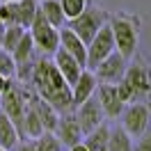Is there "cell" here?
<instances>
[{
  "mask_svg": "<svg viewBox=\"0 0 151 151\" xmlns=\"http://www.w3.org/2000/svg\"><path fill=\"white\" fill-rule=\"evenodd\" d=\"M0 151H5V149H0Z\"/></svg>",
  "mask_w": 151,
  "mask_h": 151,
  "instance_id": "34",
  "label": "cell"
},
{
  "mask_svg": "<svg viewBox=\"0 0 151 151\" xmlns=\"http://www.w3.org/2000/svg\"><path fill=\"white\" fill-rule=\"evenodd\" d=\"M12 80H14V78H5V76H0V94H2V92H5L7 87H9Z\"/></svg>",
  "mask_w": 151,
  "mask_h": 151,
  "instance_id": "30",
  "label": "cell"
},
{
  "mask_svg": "<svg viewBox=\"0 0 151 151\" xmlns=\"http://www.w3.org/2000/svg\"><path fill=\"white\" fill-rule=\"evenodd\" d=\"M0 23L2 25H19L16 2H0Z\"/></svg>",
  "mask_w": 151,
  "mask_h": 151,
  "instance_id": "26",
  "label": "cell"
},
{
  "mask_svg": "<svg viewBox=\"0 0 151 151\" xmlns=\"http://www.w3.org/2000/svg\"><path fill=\"white\" fill-rule=\"evenodd\" d=\"M28 32L32 37V41H35V48L41 50L44 55H53L60 48V30L53 28L39 12L35 16V21H32V25L28 28Z\"/></svg>",
  "mask_w": 151,
  "mask_h": 151,
  "instance_id": "5",
  "label": "cell"
},
{
  "mask_svg": "<svg viewBox=\"0 0 151 151\" xmlns=\"http://www.w3.org/2000/svg\"><path fill=\"white\" fill-rule=\"evenodd\" d=\"M39 12V0H16V16H19V25L28 30L32 21Z\"/></svg>",
  "mask_w": 151,
  "mask_h": 151,
  "instance_id": "20",
  "label": "cell"
},
{
  "mask_svg": "<svg viewBox=\"0 0 151 151\" xmlns=\"http://www.w3.org/2000/svg\"><path fill=\"white\" fill-rule=\"evenodd\" d=\"M96 85H99V80H96L94 71L83 69V73L78 76V78H76V83L71 85V99H73V108H76V105H80L83 101H87L89 96H94Z\"/></svg>",
  "mask_w": 151,
  "mask_h": 151,
  "instance_id": "12",
  "label": "cell"
},
{
  "mask_svg": "<svg viewBox=\"0 0 151 151\" xmlns=\"http://www.w3.org/2000/svg\"><path fill=\"white\" fill-rule=\"evenodd\" d=\"M2 35H5V25L0 23V48H2Z\"/></svg>",
  "mask_w": 151,
  "mask_h": 151,
  "instance_id": "32",
  "label": "cell"
},
{
  "mask_svg": "<svg viewBox=\"0 0 151 151\" xmlns=\"http://www.w3.org/2000/svg\"><path fill=\"white\" fill-rule=\"evenodd\" d=\"M69 151H87V149H85V144L80 142V144H76V147H71V149H69Z\"/></svg>",
  "mask_w": 151,
  "mask_h": 151,
  "instance_id": "31",
  "label": "cell"
},
{
  "mask_svg": "<svg viewBox=\"0 0 151 151\" xmlns=\"http://www.w3.org/2000/svg\"><path fill=\"white\" fill-rule=\"evenodd\" d=\"M39 14L57 30L66 25V16H64V12H62L57 0H39Z\"/></svg>",
  "mask_w": 151,
  "mask_h": 151,
  "instance_id": "19",
  "label": "cell"
},
{
  "mask_svg": "<svg viewBox=\"0 0 151 151\" xmlns=\"http://www.w3.org/2000/svg\"><path fill=\"white\" fill-rule=\"evenodd\" d=\"M30 83L32 89L39 99H44L50 103L60 114L73 112V99H71V85H66L64 78L60 76L55 69L53 60L41 57L32 64V73H30Z\"/></svg>",
  "mask_w": 151,
  "mask_h": 151,
  "instance_id": "1",
  "label": "cell"
},
{
  "mask_svg": "<svg viewBox=\"0 0 151 151\" xmlns=\"http://www.w3.org/2000/svg\"><path fill=\"white\" fill-rule=\"evenodd\" d=\"M108 151H133V137L124 131L122 126L110 128V137H108Z\"/></svg>",
  "mask_w": 151,
  "mask_h": 151,
  "instance_id": "22",
  "label": "cell"
},
{
  "mask_svg": "<svg viewBox=\"0 0 151 151\" xmlns=\"http://www.w3.org/2000/svg\"><path fill=\"white\" fill-rule=\"evenodd\" d=\"M0 2H16V0H0Z\"/></svg>",
  "mask_w": 151,
  "mask_h": 151,
  "instance_id": "33",
  "label": "cell"
},
{
  "mask_svg": "<svg viewBox=\"0 0 151 151\" xmlns=\"http://www.w3.org/2000/svg\"><path fill=\"white\" fill-rule=\"evenodd\" d=\"M110 53H114V39H112L110 23H105L103 28L96 32V37L87 44V64H85V69H89V71L96 69Z\"/></svg>",
  "mask_w": 151,
  "mask_h": 151,
  "instance_id": "7",
  "label": "cell"
},
{
  "mask_svg": "<svg viewBox=\"0 0 151 151\" xmlns=\"http://www.w3.org/2000/svg\"><path fill=\"white\" fill-rule=\"evenodd\" d=\"M21 142V133L19 128L12 124V119L5 112H0V149L12 151L16 144Z\"/></svg>",
  "mask_w": 151,
  "mask_h": 151,
  "instance_id": "17",
  "label": "cell"
},
{
  "mask_svg": "<svg viewBox=\"0 0 151 151\" xmlns=\"http://www.w3.org/2000/svg\"><path fill=\"white\" fill-rule=\"evenodd\" d=\"M12 151H32V140H28V142H19V144H16Z\"/></svg>",
  "mask_w": 151,
  "mask_h": 151,
  "instance_id": "29",
  "label": "cell"
},
{
  "mask_svg": "<svg viewBox=\"0 0 151 151\" xmlns=\"http://www.w3.org/2000/svg\"><path fill=\"white\" fill-rule=\"evenodd\" d=\"M0 76H5V78H16V62H14L12 53L2 50V48H0Z\"/></svg>",
  "mask_w": 151,
  "mask_h": 151,
  "instance_id": "27",
  "label": "cell"
},
{
  "mask_svg": "<svg viewBox=\"0 0 151 151\" xmlns=\"http://www.w3.org/2000/svg\"><path fill=\"white\" fill-rule=\"evenodd\" d=\"M94 96H96V101H99V105H101V110H103V117H110V119L122 117L126 103H124L122 99H119V94H117V85L99 83Z\"/></svg>",
  "mask_w": 151,
  "mask_h": 151,
  "instance_id": "9",
  "label": "cell"
},
{
  "mask_svg": "<svg viewBox=\"0 0 151 151\" xmlns=\"http://www.w3.org/2000/svg\"><path fill=\"white\" fill-rule=\"evenodd\" d=\"M55 137L60 140V144L64 147V149H71L76 144H80L83 142V131H80V126H78V119H76L73 112H66V114H60V119H57V126H55Z\"/></svg>",
  "mask_w": 151,
  "mask_h": 151,
  "instance_id": "11",
  "label": "cell"
},
{
  "mask_svg": "<svg viewBox=\"0 0 151 151\" xmlns=\"http://www.w3.org/2000/svg\"><path fill=\"white\" fill-rule=\"evenodd\" d=\"M32 108H35V112H37L39 122H41V126H44V131H55L57 126V119H60V112H57L55 108L50 103H46L44 99H39L37 94H32Z\"/></svg>",
  "mask_w": 151,
  "mask_h": 151,
  "instance_id": "16",
  "label": "cell"
},
{
  "mask_svg": "<svg viewBox=\"0 0 151 151\" xmlns=\"http://www.w3.org/2000/svg\"><path fill=\"white\" fill-rule=\"evenodd\" d=\"M122 119H124V131L128 135H144L149 131V124H151V110L147 103H140V101H133V103H126L122 112Z\"/></svg>",
  "mask_w": 151,
  "mask_h": 151,
  "instance_id": "6",
  "label": "cell"
},
{
  "mask_svg": "<svg viewBox=\"0 0 151 151\" xmlns=\"http://www.w3.org/2000/svg\"><path fill=\"white\" fill-rule=\"evenodd\" d=\"M57 2H60V7H62V12H64L66 21L76 19L78 14H83V12L89 7L87 0H57Z\"/></svg>",
  "mask_w": 151,
  "mask_h": 151,
  "instance_id": "25",
  "label": "cell"
},
{
  "mask_svg": "<svg viewBox=\"0 0 151 151\" xmlns=\"http://www.w3.org/2000/svg\"><path fill=\"white\" fill-rule=\"evenodd\" d=\"M133 151H151V133H144L137 142H133Z\"/></svg>",
  "mask_w": 151,
  "mask_h": 151,
  "instance_id": "28",
  "label": "cell"
},
{
  "mask_svg": "<svg viewBox=\"0 0 151 151\" xmlns=\"http://www.w3.org/2000/svg\"><path fill=\"white\" fill-rule=\"evenodd\" d=\"M32 94H30V89L25 85H19L16 80H12L9 87L0 94V112H5L9 117L12 124L19 128V133H21L23 117H25V110H28V105H30V96Z\"/></svg>",
  "mask_w": 151,
  "mask_h": 151,
  "instance_id": "2",
  "label": "cell"
},
{
  "mask_svg": "<svg viewBox=\"0 0 151 151\" xmlns=\"http://www.w3.org/2000/svg\"><path fill=\"white\" fill-rule=\"evenodd\" d=\"M92 71H94V76H96L99 83L117 85V83L124 78V73H126V57H122L117 50H114V53H110V55L105 57L96 69H92Z\"/></svg>",
  "mask_w": 151,
  "mask_h": 151,
  "instance_id": "10",
  "label": "cell"
},
{
  "mask_svg": "<svg viewBox=\"0 0 151 151\" xmlns=\"http://www.w3.org/2000/svg\"><path fill=\"white\" fill-rule=\"evenodd\" d=\"M32 151H64V147L60 144V140L55 137V133H41L39 137L32 140Z\"/></svg>",
  "mask_w": 151,
  "mask_h": 151,
  "instance_id": "23",
  "label": "cell"
},
{
  "mask_svg": "<svg viewBox=\"0 0 151 151\" xmlns=\"http://www.w3.org/2000/svg\"><path fill=\"white\" fill-rule=\"evenodd\" d=\"M122 80L133 92V96H140V94H144V92H149V76H147V71H144L140 64L126 66V73H124Z\"/></svg>",
  "mask_w": 151,
  "mask_h": 151,
  "instance_id": "15",
  "label": "cell"
},
{
  "mask_svg": "<svg viewBox=\"0 0 151 151\" xmlns=\"http://www.w3.org/2000/svg\"><path fill=\"white\" fill-rule=\"evenodd\" d=\"M73 114H76V119H78V126H80L83 135H87L89 131H94L96 126H101L103 119H105L103 110H101V105L96 101V96H89L87 101H83L80 105H76Z\"/></svg>",
  "mask_w": 151,
  "mask_h": 151,
  "instance_id": "8",
  "label": "cell"
},
{
  "mask_svg": "<svg viewBox=\"0 0 151 151\" xmlns=\"http://www.w3.org/2000/svg\"><path fill=\"white\" fill-rule=\"evenodd\" d=\"M60 48H62L64 53H69L78 64H83V66L87 64V46L76 37L66 25H64V28H60Z\"/></svg>",
  "mask_w": 151,
  "mask_h": 151,
  "instance_id": "14",
  "label": "cell"
},
{
  "mask_svg": "<svg viewBox=\"0 0 151 151\" xmlns=\"http://www.w3.org/2000/svg\"><path fill=\"white\" fill-rule=\"evenodd\" d=\"M108 137H110V126L103 122L83 137V144L87 151H108Z\"/></svg>",
  "mask_w": 151,
  "mask_h": 151,
  "instance_id": "18",
  "label": "cell"
},
{
  "mask_svg": "<svg viewBox=\"0 0 151 151\" xmlns=\"http://www.w3.org/2000/svg\"><path fill=\"white\" fill-rule=\"evenodd\" d=\"M108 23V16H105L101 9H94V7H87L83 14H78L76 19L66 21V28L73 32L76 37L80 39L83 44H89L92 39L96 37V32Z\"/></svg>",
  "mask_w": 151,
  "mask_h": 151,
  "instance_id": "3",
  "label": "cell"
},
{
  "mask_svg": "<svg viewBox=\"0 0 151 151\" xmlns=\"http://www.w3.org/2000/svg\"><path fill=\"white\" fill-rule=\"evenodd\" d=\"M53 64H55V69L60 71V76L64 78L66 85H73L76 78L83 73V69H85L83 64H78L69 53H64L62 48H57L55 53H53Z\"/></svg>",
  "mask_w": 151,
  "mask_h": 151,
  "instance_id": "13",
  "label": "cell"
},
{
  "mask_svg": "<svg viewBox=\"0 0 151 151\" xmlns=\"http://www.w3.org/2000/svg\"><path fill=\"white\" fill-rule=\"evenodd\" d=\"M25 35V28H21V25H5V35H2V50H7L12 53L16 44L21 41V37Z\"/></svg>",
  "mask_w": 151,
  "mask_h": 151,
  "instance_id": "24",
  "label": "cell"
},
{
  "mask_svg": "<svg viewBox=\"0 0 151 151\" xmlns=\"http://www.w3.org/2000/svg\"><path fill=\"white\" fill-rule=\"evenodd\" d=\"M108 23H110V30H112L114 50L126 60L133 57L135 48H137V28H135V23L128 19H122V16L108 21Z\"/></svg>",
  "mask_w": 151,
  "mask_h": 151,
  "instance_id": "4",
  "label": "cell"
},
{
  "mask_svg": "<svg viewBox=\"0 0 151 151\" xmlns=\"http://www.w3.org/2000/svg\"><path fill=\"white\" fill-rule=\"evenodd\" d=\"M32 53H35V41H32V37H30V32L25 30V35L21 37V41L16 44V48L12 50V57H14L16 66H21V64L32 62Z\"/></svg>",
  "mask_w": 151,
  "mask_h": 151,
  "instance_id": "21",
  "label": "cell"
}]
</instances>
